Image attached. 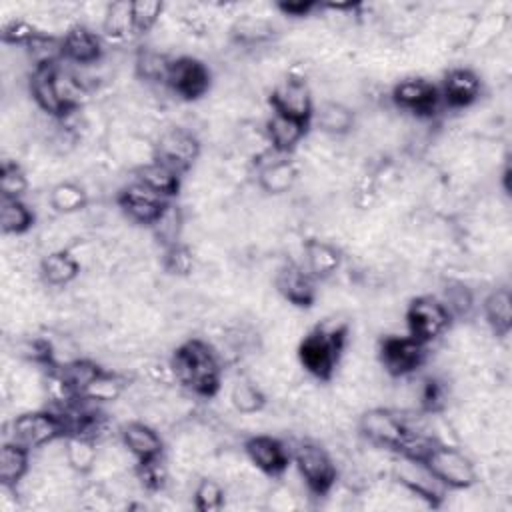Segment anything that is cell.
<instances>
[{
  "instance_id": "6da1fadb",
  "label": "cell",
  "mask_w": 512,
  "mask_h": 512,
  "mask_svg": "<svg viewBox=\"0 0 512 512\" xmlns=\"http://www.w3.org/2000/svg\"><path fill=\"white\" fill-rule=\"evenodd\" d=\"M350 334V324L340 314L322 320L298 342L300 366L318 380H330L340 366Z\"/></svg>"
},
{
  "instance_id": "7a4b0ae2",
  "label": "cell",
  "mask_w": 512,
  "mask_h": 512,
  "mask_svg": "<svg viewBox=\"0 0 512 512\" xmlns=\"http://www.w3.org/2000/svg\"><path fill=\"white\" fill-rule=\"evenodd\" d=\"M176 382L196 396L212 398L220 390L222 362L208 342L200 338L186 340L172 356Z\"/></svg>"
},
{
  "instance_id": "3957f363",
  "label": "cell",
  "mask_w": 512,
  "mask_h": 512,
  "mask_svg": "<svg viewBox=\"0 0 512 512\" xmlns=\"http://www.w3.org/2000/svg\"><path fill=\"white\" fill-rule=\"evenodd\" d=\"M290 460H294V468L302 476L310 494L326 496L334 488L338 480L336 460L318 442L298 440L290 450Z\"/></svg>"
},
{
  "instance_id": "277c9868",
  "label": "cell",
  "mask_w": 512,
  "mask_h": 512,
  "mask_svg": "<svg viewBox=\"0 0 512 512\" xmlns=\"http://www.w3.org/2000/svg\"><path fill=\"white\" fill-rule=\"evenodd\" d=\"M8 438L28 450L42 448L66 436L64 422L58 412L50 410H24L8 424Z\"/></svg>"
},
{
  "instance_id": "5b68a950",
  "label": "cell",
  "mask_w": 512,
  "mask_h": 512,
  "mask_svg": "<svg viewBox=\"0 0 512 512\" xmlns=\"http://www.w3.org/2000/svg\"><path fill=\"white\" fill-rule=\"evenodd\" d=\"M424 462L448 490H466L476 484L474 462L452 444L436 442L424 456Z\"/></svg>"
},
{
  "instance_id": "8992f818",
  "label": "cell",
  "mask_w": 512,
  "mask_h": 512,
  "mask_svg": "<svg viewBox=\"0 0 512 512\" xmlns=\"http://www.w3.org/2000/svg\"><path fill=\"white\" fill-rule=\"evenodd\" d=\"M356 428L370 444L386 450H396V452L402 448L410 432L404 424L402 414L398 410L384 408V406H372L364 410L358 416Z\"/></svg>"
},
{
  "instance_id": "52a82bcc",
  "label": "cell",
  "mask_w": 512,
  "mask_h": 512,
  "mask_svg": "<svg viewBox=\"0 0 512 512\" xmlns=\"http://www.w3.org/2000/svg\"><path fill=\"white\" fill-rule=\"evenodd\" d=\"M450 320L452 316L448 314L446 306L434 296L414 298L404 314L408 336L422 344H428L442 336L448 330Z\"/></svg>"
},
{
  "instance_id": "ba28073f",
  "label": "cell",
  "mask_w": 512,
  "mask_h": 512,
  "mask_svg": "<svg viewBox=\"0 0 512 512\" xmlns=\"http://www.w3.org/2000/svg\"><path fill=\"white\" fill-rule=\"evenodd\" d=\"M392 476L394 480L406 488L410 494H414L418 500L436 506L446 496V486L432 474V470L426 466L424 460L402 456L392 464Z\"/></svg>"
},
{
  "instance_id": "9c48e42d",
  "label": "cell",
  "mask_w": 512,
  "mask_h": 512,
  "mask_svg": "<svg viewBox=\"0 0 512 512\" xmlns=\"http://www.w3.org/2000/svg\"><path fill=\"white\" fill-rule=\"evenodd\" d=\"M200 156V140L196 132L184 126H170L160 130L154 142V158L176 170L178 174L192 168Z\"/></svg>"
},
{
  "instance_id": "30bf717a",
  "label": "cell",
  "mask_w": 512,
  "mask_h": 512,
  "mask_svg": "<svg viewBox=\"0 0 512 512\" xmlns=\"http://www.w3.org/2000/svg\"><path fill=\"white\" fill-rule=\"evenodd\" d=\"M270 106L274 112L310 122L314 116L312 90L302 74H286L270 92Z\"/></svg>"
},
{
  "instance_id": "8fae6325",
  "label": "cell",
  "mask_w": 512,
  "mask_h": 512,
  "mask_svg": "<svg viewBox=\"0 0 512 512\" xmlns=\"http://www.w3.org/2000/svg\"><path fill=\"white\" fill-rule=\"evenodd\" d=\"M378 356L386 374L392 378H406L426 362V344L412 336H386Z\"/></svg>"
},
{
  "instance_id": "7c38bea8",
  "label": "cell",
  "mask_w": 512,
  "mask_h": 512,
  "mask_svg": "<svg viewBox=\"0 0 512 512\" xmlns=\"http://www.w3.org/2000/svg\"><path fill=\"white\" fill-rule=\"evenodd\" d=\"M166 86L184 100H196L210 88V70L204 62L192 56L172 58Z\"/></svg>"
},
{
  "instance_id": "4fadbf2b",
  "label": "cell",
  "mask_w": 512,
  "mask_h": 512,
  "mask_svg": "<svg viewBox=\"0 0 512 512\" xmlns=\"http://www.w3.org/2000/svg\"><path fill=\"white\" fill-rule=\"evenodd\" d=\"M396 108L412 112L420 118L436 114L440 106V90L426 78H404L400 80L390 94Z\"/></svg>"
},
{
  "instance_id": "5bb4252c",
  "label": "cell",
  "mask_w": 512,
  "mask_h": 512,
  "mask_svg": "<svg viewBox=\"0 0 512 512\" xmlns=\"http://www.w3.org/2000/svg\"><path fill=\"white\" fill-rule=\"evenodd\" d=\"M274 288H276V294L292 306L308 308L316 300L314 276L300 262H294V260L284 262L276 270Z\"/></svg>"
},
{
  "instance_id": "9a60e30c",
  "label": "cell",
  "mask_w": 512,
  "mask_h": 512,
  "mask_svg": "<svg viewBox=\"0 0 512 512\" xmlns=\"http://www.w3.org/2000/svg\"><path fill=\"white\" fill-rule=\"evenodd\" d=\"M244 454L248 462L264 476H280L288 470L290 450L286 444L268 434H254L244 442Z\"/></svg>"
},
{
  "instance_id": "2e32d148",
  "label": "cell",
  "mask_w": 512,
  "mask_h": 512,
  "mask_svg": "<svg viewBox=\"0 0 512 512\" xmlns=\"http://www.w3.org/2000/svg\"><path fill=\"white\" fill-rule=\"evenodd\" d=\"M118 208L122 210V214L134 222V224H144V226H152V222L160 216V212L166 206V198H162L160 194L148 190L146 186L134 182L130 186H124L118 196H116Z\"/></svg>"
},
{
  "instance_id": "e0dca14e",
  "label": "cell",
  "mask_w": 512,
  "mask_h": 512,
  "mask_svg": "<svg viewBox=\"0 0 512 512\" xmlns=\"http://www.w3.org/2000/svg\"><path fill=\"white\" fill-rule=\"evenodd\" d=\"M64 60L74 66H92L102 60L104 48L100 36L86 24L76 22L66 28L62 36Z\"/></svg>"
},
{
  "instance_id": "ac0fdd59",
  "label": "cell",
  "mask_w": 512,
  "mask_h": 512,
  "mask_svg": "<svg viewBox=\"0 0 512 512\" xmlns=\"http://www.w3.org/2000/svg\"><path fill=\"white\" fill-rule=\"evenodd\" d=\"M482 92L480 76L470 68H452L442 80L440 100L450 108H468Z\"/></svg>"
},
{
  "instance_id": "d6986e66",
  "label": "cell",
  "mask_w": 512,
  "mask_h": 512,
  "mask_svg": "<svg viewBox=\"0 0 512 512\" xmlns=\"http://www.w3.org/2000/svg\"><path fill=\"white\" fill-rule=\"evenodd\" d=\"M120 440L132 454L136 462L152 460L162 456L164 442L156 430V426L144 422V420H130L120 430Z\"/></svg>"
},
{
  "instance_id": "ffe728a7",
  "label": "cell",
  "mask_w": 512,
  "mask_h": 512,
  "mask_svg": "<svg viewBox=\"0 0 512 512\" xmlns=\"http://www.w3.org/2000/svg\"><path fill=\"white\" fill-rule=\"evenodd\" d=\"M56 66L32 68L28 88H30V96L40 112L48 114L50 118H64L66 108L62 104V100L58 96V88H56Z\"/></svg>"
},
{
  "instance_id": "44dd1931",
  "label": "cell",
  "mask_w": 512,
  "mask_h": 512,
  "mask_svg": "<svg viewBox=\"0 0 512 512\" xmlns=\"http://www.w3.org/2000/svg\"><path fill=\"white\" fill-rule=\"evenodd\" d=\"M298 166L284 158V154H278L272 160H260L258 166V186L272 196H280L286 194L294 188V184L298 182Z\"/></svg>"
},
{
  "instance_id": "7402d4cb",
  "label": "cell",
  "mask_w": 512,
  "mask_h": 512,
  "mask_svg": "<svg viewBox=\"0 0 512 512\" xmlns=\"http://www.w3.org/2000/svg\"><path fill=\"white\" fill-rule=\"evenodd\" d=\"M264 132L272 150L280 154H288L304 140L308 132V122L272 112V116L264 124Z\"/></svg>"
},
{
  "instance_id": "603a6c76",
  "label": "cell",
  "mask_w": 512,
  "mask_h": 512,
  "mask_svg": "<svg viewBox=\"0 0 512 512\" xmlns=\"http://www.w3.org/2000/svg\"><path fill=\"white\" fill-rule=\"evenodd\" d=\"M302 260L304 268L318 280H326L338 272L342 262V252L320 238H308L302 246Z\"/></svg>"
},
{
  "instance_id": "cb8c5ba5",
  "label": "cell",
  "mask_w": 512,
  "mask_h": 512,
  "mask_svg": "<svg viewBox=\"0 0 512 512\" xmlns=\"http://www.w3.org/2000/svg\"><path fill=\"white\" fill-rule=\"evenodd\" d=\"M82 266L78 264V260L72 256V252L66 250H52L48 254H44L38 262V276L42 278L44 284L48 286H68L70 282H74L80 274Z\"/></svg>"
},
{
  "instance_id": "d4e9b609",
  "label": "cell",
  "mask_w": 512,
  "mask_h": 512,
  "mask_svg": "<svg viewBox=\"0 0 512 512\" xmlns=\"http://www.w3.org/2000/svg\"><path fill=\"white\" fill-rule=\"evenodd\" d=\"M134 182L146 186L148 190L160 194L162 198L178 194L180 188V174L166 166L160 160H150L134 168Z\"/></svg>"
},
{
  "instance_id": "484cf974",
  "label": "cell",
  "mask_w": 512,
  "mask_h": 512,
  "mask_svg": "<svg viewBox=\"0 0 512 512\" xmlns=\"http://www.w3.org/2000/svg\"><path fill=\"white\" fill-rule=\"evenodd\" d=\"M316 118V126L322 134L332 136V138H340L346 136L348 132H352L356 116L354 110L338 100H326L318 106V110L314 112Z\"/></svg>"
},
{
  "instance_id": "4316f807",
  "label": "cell",
  "mask_w": 512,
  "mask_h": 512,
  "mask_svg": "<svg viewBox=\"0 0 512 512\" xmlns=\"http://www.w3.org/2000/svg\"><path fill=\"white\" fill-rule=\"evenodd\" d=\"M276 36L274 24L266 16L244 14L238 16L230 26V38L238 46H260L270 42Z\"/></svg>"
},
{
  "instance_id": "83f0119b",
  "label": "cell",
  "mask_w": 512,
  "mask_h": 512,
  "mask_svg": "<svg viewBox=\"0 0 512 512\" xmlns=\"http://www.w3.org/2000/svg\"><path fill=\"white\" fill-rule=\"evenodd\" d=\"M100 28H102V36L110 44H120L132 38L136 34L134 18H132V2H126V0L110 2Z\"/></svg>"
},
{
  "instance_id": "f1b7e54d",
  "label": "cell",
  "mask_w": 512,
  "mask_h": 512,
  "mask_svg": "<svg viewBox=\"0 0 512 512\" xmlns=\"http://www.w3.org/2000/svg\"><path fill=\"white\" fill-rule=\"evenodd\" d=\"M486 324L498 338L508 336L512 328V294L508 288H494L482 304Z\"/></svg>"
},
{
  "instance_id": "f546056e",
  "label": "cell",
  "mask_w": 512,
  "mask_h": 512,
  "mask_svg": "<svg viewBox=\"0 0 512 512\" xmlns=\"http://www.w3.org/2000/svg\"><path fill=\"white\" fill-rule=\"evenodd\" d=\"M30 468V450L6 440L0 448V484L18 486Z\"/></svg>"
},
{
  "instance_id": "4dcf8cb0",
  "label": "cell",
  "mask_w": 512,
  "mask_h": 512,
  "mask_svg": "<svg viewBox=\"0 0 512 512\" xmlns=\"http://www.w3.org/2000/svg\"><path fill=\"white\" fill-rule=\"evenodd\" d=\"M88 200H90V196H88L86 188L72 180H62V182L54 184L48 192L50 208L64 216H72V214L84 210L88 206Z\"/></svg>"
},
{
  "instance_id": "1f68e13d",
  "label": "cell",
  "mask_w": 512,
  "mask_h": 512,
  "mask_svg": "<svg viewBox=\"0 0 512 512\" xmlns=\"http://www.w3.org/2000/svg\"><path fill=\"white\" fill-rule=\"evenodd\" d=\"M172 58L156 48H142L134 56V74L146 84H164L168 80Z\"/></svg>"
},
{
  "instance_id": "d6a6232c",
  "label": "cell",
  "mask_w": 512,
  "mask_h": 512,
  "mask_svg": "<svg viewBox=\"0 0 512 512\" xmlns=\"http://www.w3.org/2000/svg\"><path fill=\"white\" fill-rule=\"evenodd\" d=\"M64 452H66V462L76 474H88L96 468L98 462V442H94L88 436L80 434H70L64 438Z\"/></svg>"
},
{
  "instance_id": "836d02e7",
  "label": "cell",
  "mask_w": 512,
  "mask_h": 512,
  "mask_svg": "<svg viewBox=\"0 0 512 512\" xmlns=\"http://www.w3.org/2000/svg\"><path fill=\"white\" fill-rule=\"evenodd\" d=\"M230 404L242 416L260 414L266 406V392L250 376H240L230 388Z\"/></svg>"
},
{
  "instance_id": "e575fe53",
  "label": "cell",
  "mask_w": 512,
  "mask_h": 512,
  "mask_svg": "<svg viewBox=\"0 0 512 512\" xmlns=\"http://www.w3.org/2000/svg\"><path fill=\"white\" fill-rule=\"evenodd\" d=\"M34 224V212L22 198H0V226L6 236H20Z\"/></svg>"
},
{
  "instance_id": "d590c367",
  "label": "cell",
  "mask_w": 512,
  "mask_h": 512,
  "mask_svg": "<svg viewBox=\"0 0 512 512\" xmlns=\"http://www.w3.org/2000/svg\"><path fill=\"white\" fill-rule=\"evenodd\" d=\"M126 388H128V378L124 374L100 370V374L86 386V390L80 396H84L96 404L116 402L122 398Z\"/></svg>"
},
{
  "instance_id": "8d00e7d4",
  "label": "cell",
  "mask_w": 512,
  "mask_h": 512,
  "mask_svg": "<svg viewBox=\"0 0 512 512\" xmlns=\"http://www.w3.org/2000/svg\"><path fill=\"white\" fill-rule=\"evenodd\" d=\"M154 240L162 246H174L180 242L182 232H184V214L180 210V206H174L170 202H166L164 210L160 212V216L152 222L150 226Z\"/></svg>"
},
{
  "instance_id": "74e56055",
  "label": "cell",
  "mask_w": 512,
  "mask_h": 512,
  "mask_svg": "<svg viewBox=\"0 0 512 512\" xmlns=\"http://www.w3.org/2000/svg\"><path fill=\"white\" fill-rule=\"evenodd\" d=\"M58 370V374L62 376V380L68 384V388L74 392V394H82L86 390V386L100 374V366L92 360H86V358H76L72 362H66V364H60V366H52Z\"/></svg>"
},
{
  "instance_id": "f35d334b",
  "label": "cell",
  "mask_w": 512,
  "mask_h": 512,
  "mask_svg": "<svg viewBox=\"0 0 512 512\" xmlns=\"http://www.w3.org/2000/svg\"><path fill=\"white\" fill-rule=\"evenodd\" d=\"M194 508L200 512H216L226 504V488L214 476H202L192 492Z\"/></svg>"
},
{
  "instance_id": "ab89813d",
  "label": "cell",
  "mask_w": 512,
  "mask_h": 512,
  "mask_svg": "<svg viewBox=\"0 0 512 512\" xmlns=\"http://www.w3.org/2000/svg\"><path fill=\"white\" fill-rule=\"evenodd\" d=\"M440 302L446 306L450 316L464 318L472 312L474 308V292L462 282V280H450L442 288V298Z\"/></svg>"
},
{
  "instance_id": "60d3db41",
  "label": "cell",
  "mask_w": 512,
  "mask_h": 512,
  "mask_svg": "<svg viewBox=\"0 0 512 512\" xmlns=\"http://www.w3.org/2000/svg\"><path fill=\"white\" fill-rule=\"evenodd\" d=\"M162 266L166 272L174 276H190L196 268V254L188 244H174L164 248L162 254Z\"/></svg>"
},
{
  "instance_id": "b9f144b4",
  "label": "cell",
  "mask_w": 512,
  "mask_h": 512,
  "mask_svg": "<svg viewBox=\"0 0 512 512\" xmlns=\"http://www.w3.org/2000/svg\"><path fill=\"white\" fill-rule=\"evenodd\" d=\"M0 192L2 198H22L28 192V176L20 164L4 160L0 168Z\"/></svg>"
},
{
  "instance_id": "7bdbcfd3",
  "label": "cell",
  "mask_w": 512,
  "mask_h": 512,
  "mask_svg": "<svg viewBox=\"0 0 512 512\" xmlns=\"http://www.w3.org/2000/svg\"><path fill=\"white\" fill-rule=\"evenodd\" d=\"M164 14V4L158 0H136L132 2V18L136 34H148L160 22Z\"/></svg>"
},
{
  "instance_id": "ee69618b",
  "label": "cell",
  "mask_w": 512,
  "mask_h": 512,
  "mask_svg": "<svg viewBox=\"0 0 512 512\" xmlns=\"http://www.w3.org/2000/svg\"><path fill=\"white\" fill-rule=\"evenodd\" d=\"M36 34H38V28L26 18H18V16L6 20L0 30L2 42L10 46H26Z\"/></svg>"
},
{
  "instance_id": "f6af8a7d",
  "label": "cell",
  "mask_w": 512,
  "mask_h": 512,
  "mask_svg": "<svg viewBox=\"0 0 512 512\" xmlns=\"http://www.w3.org/2000/svg\"><path fill=\"white\" fill-rule=\"evenodd\" d=\"M266 504L272 510L286 512L298 508V496L288 484H278L266 492Z\"/></svg>"
},
{
  "instance_id": "bcb514c9",
  "label": "cell",
  "mask_w": 512,
  "mask_h": 512,
  "mask_svg": "<svg viewBox=\"0 0 512 512\" xmlns=\"http://www.w3.org/2000/svg\"><path fill=\"white\" fill-rule=\"evenodd\" d=\"M276 8L284 14V16H290V18H304L308 16L316 4L314 2H280L276 4Z\"/></svg>"
}]
</instances>
